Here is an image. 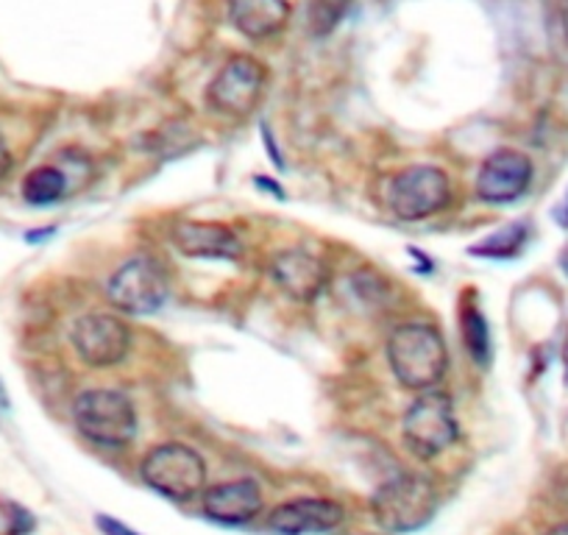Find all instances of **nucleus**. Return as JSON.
<instances>
[{
	"mask_svg": "<svg viewBox=\"0 0 568 535\" xmlns=\"http://www.w3.org/2000/svg\"><path fill=\"white\" fill-rule=\"evenodd\" d=\"M271 280L276 282L278 291L293 302L310 304L326 291L329 282V268L324 260L304 249H287L273 254L271 260Z\"/></svg>",
	"mask_w": 568,
	"mask_h": 535,
	"instance_id": "9b49d317",
	"label": "nucleus"
},
{
	"mask_svg": "<svg viewBox=\"0 0 568 535\" xmlns=\"http://www.w3.org/2000/svg\"><path fill=\"white\" fill-rule=\"evenodd\" d=\"M75 354L92 369H112L123 363L131 349V330L112 313H90L73 326Z\"/></svg>",
	"mask_w": 568,
	"mask_h": 535,
	"instance_id": "1a4fd4ad",
	"label": "nucleus"
},
{
	"mask_svg": "<svg viewBox=\"0 0 568 535\" xmlns=\"http://www.w3.org/2000/svg\"><path fill=\"white\" fill-rule=\"evenodd\" d=\"M7 405V391H3V385H0V407Z\"/></svg>",
	"mask_w": 568,
	"mask_h": 535,
	"instance_id": "5701e85b",
	"label": "nucleus"
},
{
	"mask_svg": "<svg viewBox=\"0 0 568 535\" xmlns=\"http://www.w3.org/2000/svg\"><path fill=\"white\" fill-rule=\"evenodd\" d=\"M12 151H9L7 140L0 138V179H7L9 171H12Z\"/></svg>",
	"mask_w": 568,
	"mask_h": 535,
	"instance_id": "412c9836",
	"label": "nucleus"
},
{
	"mask_svg": "<svg viewBox=\"0 0 568 535\" xmlns=\"http://www.w3.org/2000/svg\"><path fill=\"white\" fill-rule=\"evenodd\" d=\"M387 201L402 221H424L449 206L452 182L435 165H409L396 173Z\"/></svg>",
	"mask_w": 568,
	"mask_h": 535,
	"instance_id": "0eeeda50",
	"label": "nucleus"
},
{
	"mask_svg": "<svg viewBox=\"0 0 568 535\" xmlns=\"http://www.w3.org/2000/svg\"><path fill=\"white\" fill-rule=\"evenodd\" d=\"M402 435L407 450L420 461H433L460 438L455 405L440 391H424L413 405L407 407L402 422Z\"/></svg>",
	"mask_w": 568,
	"mask_h": 535,
	"instance_id": "20e7f679",
	"label": "nucleus"
},
{
	"mask_svg": "<svg viewBox=\"0 0 568 535\" xmlns=\"http://www.w3.org/2000/svg\"><path fill=\"white\" fill-rule=\"evenodd\" d=\"M229 20L248 40H271L291 20L287 0H229Z\"/></svg>",
	"mask_w": 568,
	"mask_h": 535,
	"instance_id": "2eb2a0df",
	"label": "nucleus"
},
{
	"mask_svg": "<svg viewBox=\"0 0 568 535\" xmlns=\"http://www.w3.org/2000/svg\"><path fill=\"white\" fill-rule=\"evenodd\" d=\"M546 535H568V522L557 524V527H551L549 533H546Z\"/></svg>",
	"mask_w": 568,
	"mask_h": 535,
	"instance_id": "4be33fe9",
	"label": "nucleus"
},
{
	"mask_svg": "<svg viewBox=\"0 0 568 535\" xmlns=\"http://www.w3.org/2000/svg\"><path fill=\"white\" fill-rule=\"evenodd\" d=\"M265 92V68L248 53L232 57L206 87V103L226 118H245L254 112Z\"/></svg>",
	"mask_w": 568,
	"mask_h": 535,
	"instance_id": "6e6552de",
	"label": "nucleus"
},
{
	"mask_svg": "<svg viewBox=\"0 0 568 535\" xmlns=\"http://www.w3.org/2000/svg\"><path fill=\"white\" fill-rule=\"evenodd\" d=\"M142 483L173 502H190L204 494L206 463L184 444H162L140 463Z\"/></svg>",
	"mask_w": 568,
	"mask_h": 535,
	"instance_id": "39448f33",
	"label": "nucleus"
},
{
	"mask_svg": "<svg viewBox=\"0 0 568 535\" xmlns=\"http://www.w3.org/2000/svg\"><path fill=\"white\" fill-rule=\"evenodd\" d=\"M171 243L190 260H237L243 254L237 234L212 221H179L171 229Z\"/></svg>",
	"mask_w": 568,
	"mask_h": 535,
	"instance_id": "ddd939ff",
	"label": "nucleus"
},
{
	"mask_svg": "<svg viewBox=\"0 0 568 535\" xmlns=\"http://www.w3.org/2000/svg\"><path fill=\"white\" fill-rule=\"evenodd\" d=\"M352 9V0H310L307 7V31L315 40L329 37Z\"/></svg>",
	"mask_w": 568,
	"mask_h": 535,
	"instance_id": "a211bd4d",
	"label": "nucleus"
},
{
	"mask_svg": "<svg viewBox=\"0 0 568 535\" xmlns=\"http://www.w3.org/2000/svg\"><path fill=\"white\" fill-rule=\"evenodd\" d=\"M98 527L103 529V535H140L131 527H125V524H120L118 518H109V516H98Z\"/></svg>",
	"mask_w": 568,
	"mask_h": 535,
	"instance_id": "aec40b11",
	"label": "nucleus"
},
{
	"mask_svg": "<svg viewBox=\"0 0 568 535\" xmlns=\"http://www.w3.org/2000/svg\"><path fill=\"white\" fill-rule=\"evenodd\" d=\"M346 522V511L335 499H293L278 505L267 516V529L276 535H326Z\"/></svg>",
	"mask_w": 568,
	"mask_h": 535,
	"instance_id": "f8f14e48",
	"label": "nucleus"
},
{
	"mask_svg": "<svg viewBox=\"0 0 568 535\" xmlns=\"http://www.w3.org/2000/svg\"><path fill=\"white\" fill-rule=\"evenodd\" d=\"M463 326V343H466L468 354L477 365L490 363V326L488 319L479 313L477 307H466L460 315Z\"/></svg>",
	"mask_w": 568,
	"mask_h": 535,
	"instance_id": "f3484780",
	"label": "nucleus"
},
{
	"mask_svg": "<svg viewBox=\"0 0 568 535\" xmlns=\"http://www.w3.org/2000/svg\"><path fill=\"white\" fill-rule=\"evenodd\" d=\"M73 424L90 444L103 450H123L136 435V411L125 393L112 387H92L75 396Z\"/></svg>",
	"mask_w": 568,
	"mask_h": 535,
	"instance_id": "7ed1b4c3",
	"label": "nucleus"
},
{
	"mask_svg": "<svg viewBox=\"0 0 568 535\" xmlns=\"http://www.w3.org/2000/svg\"><path fill=\"white\" fill-rule=\"evenodd\" d=\"M106 299L129 315H151L165 304L168 276L151 256H131L106 282Z\"/></svg>",
	"mask_w": 568,
	"mask_h": 535,
	"instance_id": "423d86ee",
	"label": "nucleus"
},
{
	"mask_svg": "<svg viewBox=\"0 0 568 535\" xmlns=\"http://www.w3.org/2000/svg\"><path fill=\"white\" fill-rule=\"evenodd\" d=\"M535 176L532 160L521 151H496L477 173V195L485 204H510L521 199Z\"/></svg>",
	"mask_w": 568,
	"mask_h": 535,
	"instance_id": "9d476101",
	"label": "nucleus"
},
{
	"mask_svg": "<svg viewBox=\"0 0 568 535\" xmlns=\"http://www.w3.org/2000/svg\"><path fill=\"white\" fill-rule=\"evenodd\" d=\"M524 243H527V226L524 223H513L510 229H501V232L490 234L488 240L474 245L471 254L490 256V260H505V256H513L516 251H521Z\"/></svg>",
	"mask_w": 568,
	"mask_h": 535,
	"instance_id": "6ab92c4d",
	"label": "nucleus"
},
{
	"mask_svg": "<svg viewBox=\"0 0 568 535\" xmlns=\"http://www.w3.org/2000/svg\"><path fill=\"white\" fill-rule=\"evenodd\" d=\"M201 507L212 522L245 524L262 511V488L256 480H226L204 488Z\"/></svg>",
	"mask_w": 568,
	"mask_h": 535,
	"instance_id": "4468645a",
	"label": "nucleus"
},
{
	"mask_svg": "<svg viewBox=\"0 0 568 535\" xmlns=\"http://www.w3.org/2000/svg\"><path fill=\"white\" fill-rule=\"evenodd\" d=\"M68 193V176L62 168L42 165L31 171L23 182V199L34 206H48L53 201L64 199Z\"/></svg>",
	"mask_w": 568,
	"mask_h": 535,
	"instance_id": "dca6fc26",
	"label": "nucleus"
},
{
	"mask_svg": "<svg viewBox=\"0 0 568 535\" xmlns=\"http://www.w3.org/2000/svg\"><path fill=\"white\" fill-rule=\"evenodd\" d=\"M440 494L438 485L426 474H396L376 488L371 499V513L376 524L393 535L415 533L424 524L433 522L438 513Z\"/></svg>",
	"mask_w": 568,
	"mask_h": 535,
	"instance_id": "f03ea898",
	"label": "nucleus"
},
{
	"mask_svg": "<svg viewBox=\"0 0 568 535\" xmlns=\"http://www.w3.org/2000/svg\"><path fill=\"white\" fill-rule=\"evenodd\" d=\"M387 363L398 385L407 391H433L449 369V352L446 341L433 324H409L396 326L387 337Z\"/></svg>",
	"mask_w": 568,
	"mask_h": 535,
	"instance_id": "f257e3e1",
	"label": "nucleus"
}]
</instances>
